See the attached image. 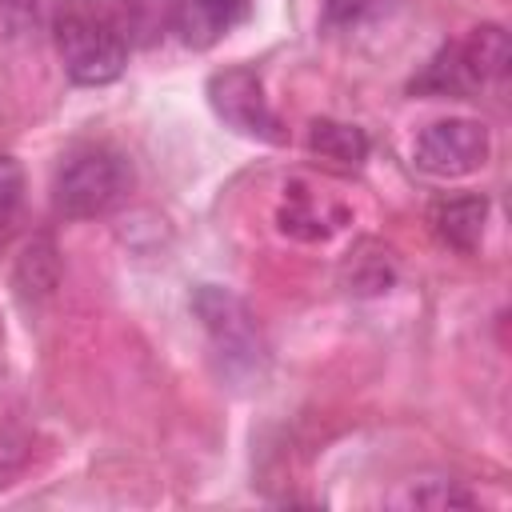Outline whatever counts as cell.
I'll use <instances>...</instances> for the list:
<instances>
[{"label":"cell","mask_w":512,"mask_h":512,"mask_svg":"<svg viewBox=\"0 0 512 512\" xmlns=\"http://www.w3.org/2000/svg\"><path fill=\"white\" fill-rule=\"evenodd\" d=\"M52 40L72 84L104 88L128 68V8L116 0H60Z\"/></svg>","instance_id":"1"},{"label":"cell","mask_w":512,"mask_h":512,"mask_svg":"<svg viewBox=\"0 0 512 512\" xmlns=\"http://www.w3.org/2000/svg\"><path fill=\"white\" fill-rule=\"evenodd\" d=\"M192 312L212 344L220 376L236 384H260L268 372V344H264V332L252 308L220 284H200L192 292Z\"/></svg>","instance_id":"2"},{"label":"cell","mask_w":512,"mask_h":512,"mask_svg":"<svg viewBox=\"0 0 512 512\" xmlns=\"http://www.w3.org/2000/svg\"><path fill=\"white\" fill-rule=\"evenodd\" d=\"M508 60H512L508 32L500 24H480L464 40L444 44L420 68V76H412L408 88L416 96H472L500 84L508 72Z\"/></svg>","instance_id":"3"},{"label":"cell","mask_w":512,"mask_h":512,"mask_svg":"<svg viewBox=\"0 0 512 512\" xmlns=\"http://www.w3.org/2000/svg\"><path fill=\"white\" fill-rule=\"evenodd\" d=\"M136 184L132 160L108 144L72 152L52 180V208L64 220H96L128 200Z\"/></svg>","instance_id":"4"},{"label":"cell","mask_w":512,"mask_h":512,"mask_svg":"<svg viewBox=\"0 0 512 512\" xmlns=\"http://www.w3.org/2000/svg\"><path fill=\"white\" fill-rule=\"evenodd\" d=\"M208 104L212 112L240 136L264 140V144H280L284 140V124L272 112L268 96H264V80L256 68L248 64H232L208 76Z\"/></svg>","instance_id":"5"},{"label":"cell","mask_w":512,"mask_h":512,"mask_svg":"<svg viewBox=\"0 0 512 512\" xmlns=\"http://www.w3.org/2000/svg\"><path fill=\"white\" fill-rule=\"evenodd\" d=\"M492 140L488 128L472 116H448L428 124L416 144H412V160L420 172L440 176V180H456V176H472L488 164Z\"/></svg>","instance_id":"6"},{"label":"cell","mask_w":512,"mask_h":512,"mask_svg":"<svg viewBox=\"0 0 512 512\" xmlns=\"http://www.w3.org/2000/svg\"><path fill=\"white\" fill-rule=\"evenodd\" d=\"M248 16V0H176L172 32L184 48H212Z\"/></svg>","instance_id":"7"},{"label":"cell","mask_w":512,"mask_h":512,"mask_svg":"<svg viewBox=\"0 0 512 512\" xmlns=\"http://www.w3.org/2000/svg\"><path fill=\"white\" fill-rule=\"evenodd\" d=\"M428 224L440 236V244H448L456 252H476L480 240H484V228H488V200L476 196V192L444 196V200L432 204Z\"/></svg>","instance_id":"8"},{"label":"cell","mask_w":512,"mask_h":512,"mask_svg":"<svg viewBox=\"0 0 512 512\" xmlns=\"http://www.w3.org/2000/svg\"><path fill=\"white\" fill-rule=\"evenodd\" d=\"M308 152L316 160H324L328 168L352 172V168H360L368 160V136H364V128L344 124V120H312Z\"/></svg>","instance_id":"9"},{"label":"cell","mask_w":512,"mask_h":512,"mask_svg":"<svg viewBox=\"0 0 512 512\" xmlns=\"http://www.w3.org/2000/svg\"><path fill=\"white\" fill-rule=\"evenodd\" d=\"M276 220H280V232H288V236H296V240H328V236L340 228L344 212H340V208H324L316 196L292 188Z\"/></svg>","instance_id":"10"},{"label":"cell","mask_w":512,"mask_h":512,"mask_svg":"<svg viewBox=\"0 0 512 512\" xmlns=\"http://www.w3.org/2000/svg\"><path fill=\"white\" fill-rule=\"evenodd\" d=\"M392 280H396L392 252L380 248L376 240H360L356 252L348 256V264H344V284H348V292H356V296H376V292H388Z\"/></svg>","instance_id":"11"},{"label":"cell","mask_w":512,"mask_h":512,"mask_svg":"<svg viewBox=\"0 0 512 512\" xmlns=\"http://www.w3.org/2000/svg\"><path fill=\"white\" fill-rule=\"evenodd\" d=\"M56 276H60V260H56V244L48 236H36L20 260H16V288L24 300H44L52 288H56Z\"/></svg>","instance_id":"12"},{"label":"cell","mask_w":512,"mask_h":512,"mask_svg":"<svg viewBox=\"0 0 512 512\" xmlns=\"http://www.w3.org/2000/svg\"><path fill=\"white\" fill-rule=\"evenodd\" d=\"M400 508H472L476 496L460 480H412L400 496Z\"/></svg>","instance_id":"13"},{"label":"cell","mask_w":512,"mask_h":512,"mask_svg":"<svg viewBox=\"0 0 512 512\" xmlns=\"http://www.w3.org/2000/svg\"><path fill=\"white\" fill-rule=\"evenodd\" d=\"M392 8H396V0H324V28L352 32V28H364Z\"/></svg>","instance_id":"14"},{"label":"cell","mask_w":512,"mask_h":512,"mask_svg":"<svg viewBox=\"0 0 512 512\" xmlns=\"http://www.w3.org/2000/svg\"><path fill=\"white\" fill-rule=\"evenodd\" d=\"M20 200H24V172L8 152H0V224L16 216Z\"/></svg>","instance_id":"15"},{"label":"cell","mask_w":512,"mask_h":512,"mask_svg":"<svg viewBox=\"0 0 512 512\" xmlns=\"http://www.w3.org/2000/svg\"><path fill=\"white\" fill-rule=\"evenodd\" d=\"M0 12L16 32H32V28H40L48 0H0Z\"/></svg>","instance_id":"16"}]
</instances>
